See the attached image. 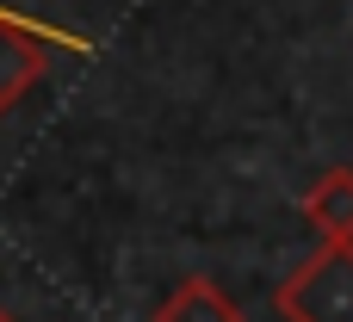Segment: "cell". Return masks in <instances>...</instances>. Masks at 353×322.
Masks as SVG:
<instances>
[{"instance_id": "obj_5", "label": "cell", "mask_w": 353, "mask_h": 322, "mask_svg": "<svg viewBox=\"0 0 353 322\" xmlns=\"http://www.w3.org/2000/svg\"><path fill=\"white\" fill-rule=\"evenodd\" d=\"M0 322H19V316H6V304H0Z\"/></svg>"}, {"instance_id": "obj_1", "label": "cell", "mask_w": 353, "mask_h": 322, "mask_svg": "<svg viewBox=\"0 0 353 322\" xmlns=\"http://www.w3.org/2000/svg\"><path fill=\"white\" fill-rule=\"evenodd\" d=\"M285 322H353V242H323L298 273L273 285Z\"/></svg>"}, {"instance_id": "obj_3", "label": "cell", "mask_w": 353, "mask_h": 322, "mask_svg": "<svg viewBox=\"0 0 353 322\" xmlns=\"http://www.w3.org/2000/svg\"><path fill=\"white\" fill-rule=\"evenodd\" d=\"M298 205L323 242H353V168H329L323 180H310Z\"/></svg>"}, {"instance_id": "obj_2", "label": "cell", "mask_w": 353, "mask_h": 322, "mask_svg": "<svg viewBox=\"0 0 353 322\" xmlns=\"http://www.w3.org/2000/svg\"><path fill=\"white\" fill-rule=\"evenodd\" d=\"M43 68H50V43H43L37 31H25L19 19L0 12V118L37 87Z\"/></svg>"}, {"instance_id": "obj_4", "label": "cell", "mask_w": 353, "mask_h": 322, "mask_svg": "<svg viewBox=\"0 0 353 322\" xmlns=\"http://www.w3.org/2000/svg\"><path fill=\"white\" fill-rule=\"evenodd\" d=\"M155 322H242V304H236V298H223V285H217V279L192 273V279H180V285L161 298Z\"/></svg>"}]
</instances>
